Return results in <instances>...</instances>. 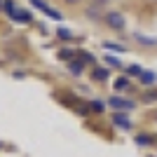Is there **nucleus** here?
Masks as SVG:
<instances>
[{"label": "nucleus", "instance_id": "10", "mask_svg": "<svg viewBox=\"0 0 157 157\" xmlns=\"http://www.w3.org/2000/svg\"><path fill=\"white\" fill-rule=\"evenodd\" d=\"M127 71H129V75H134V78H141V75H143V68H141V66H129Z\"/></svg>", "mask_w": 157, "mask_h": 157}, {"label": "nucleus", "instance_id": "16", "mask_svg": "<svg viewBox=\"0 0 157 157\" xmlns=\"http://www.w3.org/2000/svg\"><path fill=\"white\" fill-rule=\"evenodd\" d=\"M71 56H73V52H71V49H61V52H59V59L71 61Z\"/></svg>", "mask_w": 157, "mask_h": 157}, {"label": "nucleus", "instance_id": "17", "mask_svg": "<svg viewBox=\"0 0 157 157\" xmlns=\"http://www.w3.org/2000/svg\"><path fill=\"white\" fill-rule=\"evenodd\" d=\"M105 61L110 66H115V68H122V63H120V59H115V56H105Z\"/></svg>", "mask_w": 157, "mask_h": 157}, {"label": "nucleus", "instance_id": "18", "mask_svg": "<svg viewBox=\"0 0 157 157\" xmlns=\"http://www.w3.org/2000/svg\"><path fill=\"white\" fill-rule=\"evenodd\" d=\"M5 10H7L10 14H12L14 10H17V7H14V2H12V0H5Z\"/></svg>", "mask_w": 157, "mask_h": 157}, {"label": "nucleus", "instance_id": "4", "mask_svg": "<svg viewBox=\"0 0 157 157\" xmlns=\"http://www.w3.org/2000/svg\"><path fill=\"white\" fill-rule=\"evenodd\" d=\"M105 21H108L113 28H117V31L124 28V19H122V14H117V12H110L108 17H105Z\"/></svg>", "mask_w": 157, "mask_h": 157}, {"label": "nucleus", "instance_id": "3", "mask_svg": "<svg viewBox=\"0 0 157 157\" xmlns=\"http://www.w3.org/2000/svg\"><path fill=\"white\" fill-rule=\"evenodd\" d=\"M12 19L19 21V24H31L33 14L28 12V10H14V12H12Z\"/></svg>", "mask_w": 157, "mask_h": 157}, {"label": "nucleus", "instance_id": "8", "mask_svg": "<svg viewBox=\"0 0 157 157\" xmlns=\"http://www.w3.org/2000/svg\"><path fill=\"white\" fill-rule=\"evenodd\" d=\"M136 143H138V145H150V143H152V138H150V136H145V134H138V136H136Z\"/></svg>", "mask_w": 157, "mask_h": 157}, {"label": "nucleus", "instance_id": "2", "mask_svg": "<svg viewBox=\"0 0 157 157\" xmlns=\"http://www.w3.org/2000/svg\"><path fill=\"white\" fill-rule=\"evenodd\" d=\"M31 2H33L35 7H38V10H42L45 14H49L52 19H61V12H59V10H54V7H49V5L45 2V0H31Z\"/></svg>", "mask_w": 157, "mask_h": 157}, {"label": "nucleus", "instance_id": "19", "mask_svg": "<svg viewBox=\"0 0 157 157\" xmlns=\"http://www.w3.org/2000/svg\"><path fill=\"white\" fill-rule=\"evenodd\" d=\"M136 40H141V42H145V45H155L157 40H150V38H143V35H136Z\"/></svg>", "mask_w": 157, "mask_h": 157}, {"label": "nucleus", "instance_id": "14", "mask_svg": "<svg viewBox=\"0 0 157 157\" xmlns=\"http://www.w3.org/2000/svg\"><path fill=\"white\" fill-rule=\"evenodd\" d=\"M105 49H115V52H124V47L117 42H105Z\"/></svg>", "mask_w": 157, "mask_h": 157}, {"label": "nucleus", "instance_id": "1", "mask_svg": "<svg viewBox=\"0 0 157 157\" xmlns=\"http://www.w3.org/2000/svg\"><path fill=\"white\" fill-rule=\"evenodd\" d=\"M108 105H110V108H115V110H134V108H136V103H134V101L122 98V96H113L110 101H108Z\"/></svg>", "mask_w": 157, "mask_h": 157}, {"label": "nucleus", "instance_id": "9", "mask_svg": "<svg viewBox=\"0 0 157 157\" xmlns=\"http://www.w3.org/2000/svg\"><path fill=\"white\" fill-rule=\"evenodd\" d=\"M89 108H92V110H96V113H103V110H105V103H103V101H92V103H89Z\"/></svg>", "mask_w": 157, "mask_h": 157}, {"label": "nucleus", "instance_id": "21", "mask_svg": "<svg viewBox=\"0 0 157 157\" xmlns=\"http://www.w3.org/2000/svg\"><path fill=\"white\" fill-rule=\"evenodd\" d=\"M96 2H105V0H96Z\"/></svg>", "mask_w": 157, "mask_h": 157}, {"label": "nucleus", "instance_id": "6", "mask_svg": "<svg viewBox=\"0 0 157 157\" xmlns=\"http://www.w3.org/2000/svg\"><path fill=\"white\" fill-rule=\"evenodd\" d=\"M155 80H157V75L152 71H143V75H141V82H143V85H152Z\"/></svg>", "mask_w": 157, "mask_h": 157}, {"label": "nucleus", "instance_id": "13", "mask_svg": "<svg viewBox=\"0 0 157 157\" xmlns=\"http://www.w3.org/2000/svg\"><path fill=\"white\" fill-rule=\"evenodd\" d=\"M127 85H129V80H127V78H117V80H115V89H127Z\"/></svg>", "mask_w": 157, "mask_h": 157}, {"label": "nucleus", "instance_id": "12", "mask_svg": "<svg viewBox=\"0 0 157 157\" xmlns=\"http://www.w3.org/2000/svg\"><path fill=\"white\" fill-rule=\"evenodd\" d=\"M56 35H59L61 40H71V38H73V33L68 31V28H59V31H56Z\"/></svg>", "mask_w": 157, "mask_h": 157}, {"label": "nucleus", "instance_id": "22", "mask_svg": "<svg viewBox=\"0 0 157 157\" xmlns=\"http://www.w3.org/2000/svg\"><path fill=\"white\" fill-rule=\"evenodd\" d=\"M68 2H75V0H68Z\"/></svg>", "mask_w": 157, "mask_h": 157}, {"label": "nucleus", "instance_id": "20", "mask_svg": "<svg viewBox=\"0 0 157 157\" xmlns=\"http://www.w3.org/2000/svg\"><path fill=\"white\" fill-rule=\"evenodd\" d=\"M75 113H80V115H89V105H78V110Z\"/></svg>", "mask_w": 157, "mask_h": 157}, {"label": "nucleus", "instance_id": "7", "mask_svg": "<svg viewBox=\"0 0 157 157\" xmlns=\"http://www.w3.org/2000/svg\"><path fill=\"white\" fill-rule=\"evenodd\" d=\"M71 73L73 75H82V73H85V63H82V61H73L71 63Z\"/></svg>", "mask_w": 157, "mask_h": 157}, {"label": "nucleus", "instance_id": "11", "mask_svg": "<svg viewBox=\"0 0 157 157\" xmlns=\"http://www.w3.org/2000/svg\"><path fill=\"white\" fill-rule=\"evenodd\" d=\"M108 78V71H105V68H96V71H94V80H105Z\"/></svg>", "mask_w": 157, "mask_h": 157}, {"label": "nucleus", "instance_id": "15", "mask_svg": "<svg viewBox=\"0 0 157 157\" xmlns=\"http://www.w3.org/2000/svg\"><path fill=\"white\" fill-rule=\"evenodd\" d=\"M80 61H82V63H92L94 56H92L89 52H82V54H80Z\"/></svg>", "mask_w": 157, "mask_h": 157}, {"label": "nucleus", "instance_id": "5", "mask_svg": "<svg viewBox=\"0 0 157 157\" xmlns=\"http://www.w3.org/2000/svg\"><path fill=\"white\" fill-rule=\"evenodd\" d=\"M113 124L115 127H122V129H131V122H129V117H127V115H115V117H113Z\"/></svg>", "mask_w": 157, "mask_h": 157}]
</instances>
